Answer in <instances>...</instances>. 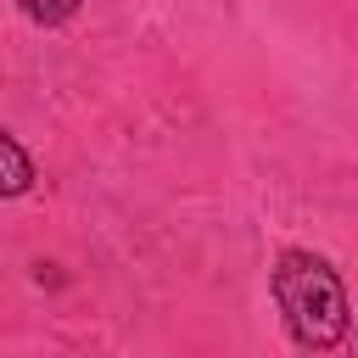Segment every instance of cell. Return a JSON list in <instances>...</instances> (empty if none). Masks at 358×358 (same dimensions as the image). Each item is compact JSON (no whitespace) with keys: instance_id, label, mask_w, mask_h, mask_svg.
Returning <instances> with one entry per match:
<instances>
[{"instance_id":"cell-1","label":"cell","mask_w":358,"mask_h":358,"mask_svg":"<svg viewBox=\"0 0 358 358\" xmlns=\"http://www.w3.org/2000/svg\"><path fill=\"white\" fill-rule=\"evenodd\" d=\"M268 285H274L280 319H285V330H291V341L302 352H336L347 341L352 313H347V285L330 268V257L302 252V246H285L274 257Z\"/></svg>"},{"instance_id":"cell-3","label":"cell","mask_w":358,"mask_h":358,"mask_svg":"<svg viewBox=\"0 0 358 358\" xmlns=\"http://www.w3.org/2000/svg\"><path fill=\"white\" fill-rule=\"evenodd\" d=\"M17 6H22V17L39 22V28H56V22H67V17L78 11V0H17Z\"/></svg>"},{"instance_id":"cell-2","label":"cell","mask_w":358,"mask_h":358,"mask_svg":"<svg viewBox=\"0 0 358 358\" xmlns=\"http://www.w3.org/2000/svg\"><path fill=\"white\" fill-rule=\"evenodd\" d=\"M34 179H39V173H34V157H28V151L0 129V201L28 196V190H34Z\"/></svg>"}]
</instances>
